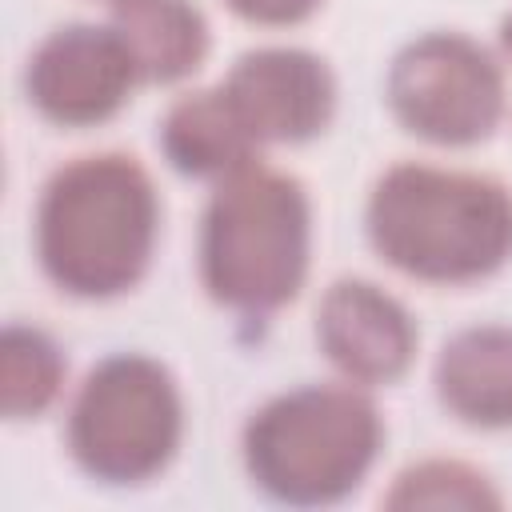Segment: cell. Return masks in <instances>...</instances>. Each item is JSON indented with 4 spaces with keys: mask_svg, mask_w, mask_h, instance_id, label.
Listing matches in <instances>:
<instances>
[{
    "mask_svg": "<svg viewBox=\"0 0 512 512\" xmlns=\"http://www.w3.org/2000/svg\"><path fill=\"white\" fill-rule=\"evenodd\" d=\"M384 100L408 136L440 148H472L500 128L508 84L496 56L472 36L428 32L396 52Z\"/></svg>",
    "mask_w": 512,
    "mask_h": 512,
    "instance_id": "6",
    "label": "cell"
},
{
    "mask_svg": "<svg viewBox=\"0 0 512 512\" xmlns=\"http://www.w3.org/2000/svg\"><path fill=\"white\" fill-rule=\"evenodd\" d=\"M312 204L296 176L260 160L216 180L200 220V284L244 316H272L308 280Z\"/></svg>",
    "mask_w": 512,
    "mask_h": 512,
    "instance_id": "3",
    "label": "cell"
},
{
    "mask_svg": "<svg viewBox=\"0 0 512 512\" xmlns=\"http://www.w3.org/2000/svg\"><path fill=\"white\" fill-rule=\"evenodd\" d=\"M184 400L172 372L144 352H112L80 380L64 444L72 464L112 488L156 480L180 452Z\"/></svg>",
    "mask_w": 512,
    "mask_h": 512,
    "instance_id": "5",
    "label": "cell"
},
{
    "mask_svg": "<svg viewBox=\"0 0 512 512\" xmlns=\"http://www.w3.org/2000/svg\"><path fill=\"white\" fill-rule=\"evenodd\" d=\"M112 28L124 36L144 84H176L208 56V20L192 0H116Z\"/></svg>",
    "mask_w": 512,
    "mask_h": 512,
    "instance_id": "11",
    "label": "cell"
},
{
    "mask_svg": "<svg viewBox=\"0 0 512 512\" xmlns=\"http://www.w3.org/2000/svg\"><path fill=\"white\" fill-rule=\"evenodd\" d=\"M316 344L324 360L360 388L396 384L416 360V320L372 280H336L316 308Z\"/></svg>",
    "mask_w": 512,
    "mask_h": 512,
    "instance_id": "9",
    "label": "cell"
},
{
    "mask_svg": "<svg viewBox=\"0 0 512 512\" xmlns=\"http://www.w3.org/2000/svg\"><path fill=\"white\" fill-rule=\"evenodd\" d=\"M436 400L468 428H512V324H472L436 356Z\"/></svg>",
    "mask_w": 512,
    "mask_h": 512,
    "instance_id": "10",
    "label": "cell"
},
{
    "mask_svg": "<svg viewBox=\"0 0 512 512\" xmlns=\"http://www.w3.org/2000/svg\"><path fill=\"white\" fill-rule=\"evenodd\" d=\"M248 480L292 508L352 496L372 472L384 420L360 384H304L272 396L244 424Z\"/></svg>",
    "mask_w": 512,
    "mask_h": 512,
    "instance_id": "4",
    "label": "cell"
},
{
    "mask_svg": "<svg viewBox=\"0 0 512 512\" xmlns=\"http://www.w3.org/2000/svg\"><path fill=\"white\" fill-rule=\"evenodd\" d=\"M500 48H504L508 60H512V16H504V24H500Z\"/></svg>",
    "mask_w": 512,
    "mask_h": 512,
    "instance_id": "16",
    "label": "cell"
},
{
    "mask_svg": "<svg viewBox=\"0 0 512 512\" xmlns=\"http://www.w3.org/2000/svg\"><path fill=\"white\" fill-rule=\"evenodd\" d=\"M108 4H116V0H108Z\"/></svg>",
    "mask_w": 512,
    "mask_h": 512,
    "instance_id": "17",
    "label": "cell"
},
{
    "mask_svg": "<svg viewBox=\"0 0 512 512\" xmlns=\"http://www.w3.org/2000/svg\"><path fill=\"white\" fill-rule=\"evenodd\" d=\"M140 68L112 24H64L48 32L24 68V96L40 120L56 128H92L112 120Z\"/></svg>",
    "mask_w": 512,
    "mask_h": 512,
    "instance_id": "7",
    "label": "cell"
},
{
    "mask_svg": "<svg viewBox=\"0 0 512 512\" xmlns=\"http://www.w3.org/2000/svg\"><path fill=\"white\" fill-rule=\"evenodd\" d=\"M388 508H500L504 496L492 480L464 460H420L408 464L384 492Z\"/></svg>",
    "mask_w": 512,
    "mask_h": 512,
    "instance_id": "14",
    "label": "cell"
},
{
    "mask_svg": "<svg viewBox=\"0 0 512 512\" xmlns=\"http://www.w3.org/2000/svg\"><path fill=\"white\" fill-rule=\"evenodd\" d=\"M256 148L304 144L336 112V80L324 56L304 48H252L216 84Z\"/></svg>",
    "mask_w": 512,
    "mask_h": 512,
    "instance_id": "8",
    "label": "cell"
},
{
    "mask_svg": "<svg viewBox=\"0 0 512 512\" xmlns=\"http://www.w3.org/2000/svg\"><path fill=\"white\" fill-rule=\"evenodd\" d=\"M160 196L128 152H88L60 164L36 200L32 244L48 284L76 300H116L152 264Z\"/></svg>",
    "mask_w": 512,
    "mask_h": 512,
    "instance_id": "1",
    "label": "cell"
},
{
    "mask_svg": "<svg viewBox=\"0 0 512 512\" xmlns=\"http://www.w3.org/2000/svg\"><path fill=\"white\" fill-rule=\"evenodd\" d=\"M160 152L176 172L204 176V180H220L260 160V148L240 128L220 88L188 92L168 108L160 124Z\"/></svg>",
    "mask_w": 512,
    "mask_h": 512,
    "instance_id": "12",
    "label": "cell"
},
{
    "mask_svg": "<svg viewBox=\"0 0 512 512\" xmlns=\"http://www.w3.org/2000/svg\"><path fill=\"white\" fill-rule=\"evenodd\" d=\"M240 20L248 24H264V28H288V24H300L308 20L320 0H224Z\"/></svg>",
    "mask_w": 512,
    "mask_h": 512,
    "instance_id": "15",
    "label": "cell"
},
{
    "mask_svg": "<svg viewBox=\"0 0 512 512\" xmlns=\"http://www.w3.org/2000/svg\"><path fill=\"white\" fill-rule=\"evenodd\" d=\"M64 348L32 324H8L0 336V412L4 420H36L64 392Z\"/></svg>",
    "mask_w": 512,
    "mask_h": 512,
    "instance_id": "13",
    "label": "cell"
},
{
    "mask_svg": "<svg viewBox=\"0 0 512 512\" xmlns=\"http://www.w3.org/2000/svg\"><path fill=\"white\" fill-rule=\"evenodd\" d=\"M368 244L408 280L460 288L512 260V192L488 172L392 164L368 196Z\"/></svg>",
    "mask_w": 512,
    "mask_h": 512,
    "instance_id": "2",
    "label": "cell"
}]
</instances>
